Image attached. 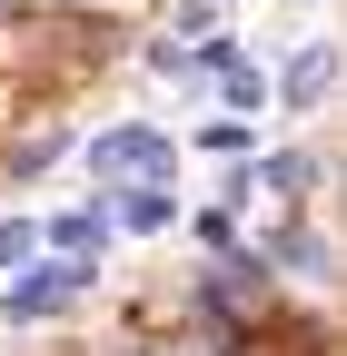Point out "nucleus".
I'll list each match as a JSON object with an SVG mask.
<instances>
[{"label":"nucleus","mask_w":347,"mask_h":356,"mask_svg":"<svg viewBox=\"0 0 347 356\" xmlns=\"http://www.w3.org/2000/svg\"><path fill=\"white\" fill-rule=\"evenodd\" d=\"M79 277H90V267H40V277H20V287H10V317H40V307L79 297Z\"/></svg>","instance_id":"nucleus-1"},{"label":"nucleus","mask_w":347,"mask_h":356,"mask_svg":"<svg viewBox=\"0 0 347 356\" xmlns=\"http://www.w3.org/2000/svg\"><path fill=\"white\" fill-rule=\"evenodd\" d=\"M119 218H129V228H169V218H179V198H169V188H129Z\"/></svg>","instance_id":"nucleus-3"},{"label":"nucleus","mask_w":347,"mask_h":356,"mask_svg":"<svg viewBox=\"0 0 347 356\" xmlns=\"http://www.w3.org/2000/svg\"><path fill=\"white\" fill-rule=\"evenodd\" d=\"M20 257H30V228L10 218V228H0V267H20Z\"/></svg>","instance_id":"nucleus-5"},{"label":"nucleus","mask_w":347,"mask_h":356,"mask_svg":"<svg viewBox=\"0 0 347 356\" xmlns=\"http://www.w3.org/2000/svg\"><path fill=\"white\" fill-rule=\"evenodd\" d=\"M169 149L149 139V129H109V139H100V168H159Z\"/></svg>","instance_id":"nucleus-2"},{"label":"nucleus","mask_w":347,"mask_h":356,"mask_svg":"<svg viewBox=\"0 0 347 356\" xmlns=\"http://www.w3.org/2000/svg\"><path fill=\"white\" fill-rule=\"evenodd\" d=\"M318 89H327V40H318V50H298V70H288V99H298V109H308Z\"/></svg>","instance_id":"nucleus-4"}]
</instances>
